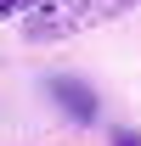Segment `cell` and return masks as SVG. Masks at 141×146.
<instances>
[{
    "mask_svg": "<svg viewBox=\"0 0 141 146\" xmlns=\"http://www.w3.org/2000/svg\"><path fill=\"white\" fill-rule=\"evenodd\" d=\"M51 0H0V23H17V17H34V11H45Z\"/></svg>",
    "mask_w": 141,
    "mask_h": 146,
    "instance_id": "obj_2",
    "label": "cell"
},
{
    "mask_svg": "<svg viewBox=\"0 0 141 146\" xmlns=\"http://www.w3.org/2000/svg\"><path fill=\"white\" fill-rule=\"evenodd\" d=\"M136 0H51L45 11H34V23L23 28L28 45H56V39H73L96 28V23H113L119 11H130Z\"/></svg>",
    "mask_w": 141,
    "mask_h": 146,
    "instance_id": "obj_1",
    "label": "cell"
},
{
    "mask_svg": "<svg viewBox=\"0 0 141 146\" xmlns=\"http://www.w3.org/2000/svg\"><path fill=\"white\" fill-rule=\"evenodd\" d=\"M113 146H141V129H119V135H113Z\"/></svg>",
    "mask_w": 141,
    "mask_h": 146,
    "instance_id": "obj_3",
    "label": "cell"
}]
</instances>
